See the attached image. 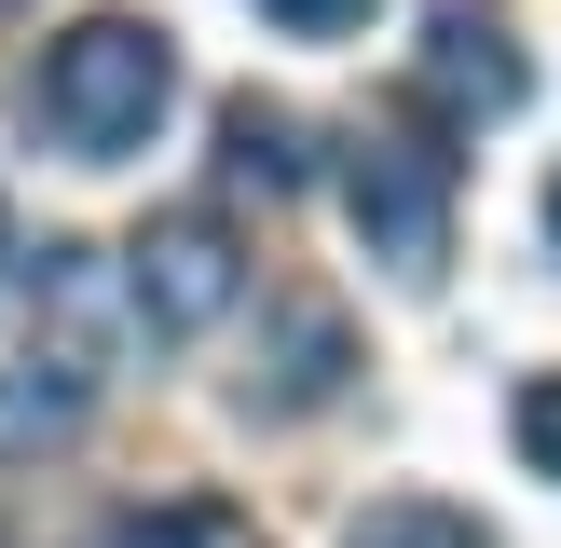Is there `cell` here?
Listing matches in <instances>:
<instances>
[{"instance_id": "13", "label": "cell", "mask_w": 561, "mask_h": 548, "mask_svg": "<svg viewBox=\"0 0 561 548\" xmlns=\"http://www.w3.org/2000/svg\"><path fill=\"white\" fill-rule=\"evenodd\" d=\"M548 247H561V179H548Z\"/></svg>"}, {"instance_id": "5", "label": "cell", "mask_w": 561, "mask_h": 548, "mask_svg": "<svg viewBox=\"0 0 561 548\" xmlns=\"http://www.w3.org/2000/svg\"><path fill=\"white\" fill-rule=\"evenodd\" d=\"M411 96L438 124H507L535 96V55H520L507 0H425V55H411Z\"/></svg>"}, {"instance_id": "9", "label": "cell", "mask_w": 561, "mask_h": 548, "mask_svg": "<svg viewBox=\"0 0 561 548\" xmlns=\"http://www.w3.org/2000/svg\"><path fill=\"white\" fill-rule=\"evenodd\" d=\"M343 548H493L466 507H438V493H383V507H356Z\"/></svg>"}, {"instance_id": "12", "label": "cell", "mask_w": 561, "mask_h": 548, "mask_svg": "<svg viewBox=\"0 0 561 548\" xmlns=\"http://www.w3.org/2000/svg\"><path fill=\"white\" fill-rule=\"evenodd\" d=\"M0 274H14V206H0Z\"/></svg>"}, {"instance_id": "3", "label": "cell", "mask_w": 561, "mask_h": 548, "mask_svg": "<svg viewBox=\"0 0 561 548\" xmlns=\"http://www.w3.org/2000/svg\"><path fill=\"white\" fill-rule=\"evenodd\" d=\"M137 329V288L124 261H96V247H42V288H27V343H42V370H27V411H82L110 384V343Z\"/></svg>"}, {"instance_id": "10", "label": "cell", "mask_w": 561, "mask_h": 548, "mask_svg": "<svg viewBox=\"0 0 561 548\" xmlns=\"http://www.w3.org/2000/svg\"><path fill=\"white\" fill-rule=\"evenodd\" d=\"M507 425H520V466H535V480H561V370H548V384H520Z\"/></svg>"}, {"instance_id": "7", "label": "cell", "mask_w": 561, "mask_h": 548, "mask_svg": "<svg viewBox=\"0 0 561 548\" xmlns=\"http://www.w3.org/2000/svg\"><path fill=\"white\" fill-rule=\"evenodd\" d=\"M219 179H247V192H301V179H316V151H301V110L233 96V110H219Z\"/></svg>"}, {"instance_id": "1", "label": "cell", "mask_w": 561, "mask_h": 548, "mask_svg": "<svg viewBox=\"0 0 561 548\" xmlns=\"http://www.w3.org/2000/svg\"><path fill=\"white\" fill-rule=\"evenodd\" d=\"M164 96H179V42L151 14H82L42 42V137L82 164H124L164 124Z\"/></svg>"}, {"instance_id": "11", "label": "cell", "mask_w": 561, "mask_h": 548, "mask_svg": "<svg viewBox=\"0 0 561 548\" xmlns=\"http://www.w3.org/2000/svg\"><path fill=\"white\" fill-rule=\"evenodd\" d=\"M261 14H274V27H301V42H343L370 0H261Z\"/></svg>"}, {"instance_id": "2", "label": "cell", "mask_w": 561, "mask_h": 548, "mask_svg": "<svg viewBox=\"0 0 561 548\" xmlns=\"http://www.w3.org/2000/svg\"><path fill=\"white\" fill-rule=\"evenodd\" d=\"M343 206H356V247L425 288L453 261V151H438V124H411V110L356 124L343 137Z\"/></svg>"}, {"instance_id": "6", "label": "cell", "mask_w": 561, "mask_h": 548, "mask_svg": "<svg viewBox=\"0 0 561 548\" xmlns=\"http://www.w3.org/2000/svg\"><path fill=\"white\" fill-rule=\"evenodd\" d=\"M343 370H356V329L329 316V301H288V316H274V356L247 370V398L261 411H316V398H343Z\"/></svg>"}, {"instance_id": "8", "label": "cell", "mask_w": 561, "mask_h": 548, "mask_svg": "<svg viewBox=\"0 0 561 548\" xmlns=\"http://www.w3.org/2000/svg\"><path fill=\"white\" fill-rule=\"evenodd\" d=\"M124 548H261V521L219 507V493H164V507L124 521Z\"/></svg>"}, {"instance_id": "4", "label": "cell", "mask_w": 561, "mask_h": 548, "mask_svg": "<svg viewBox=\"0 0 561 548\" xmlns=\"http://www.w3.org/2000/svg\"><path fill=\"white\" fill-rule=\"evenodd\" d=\"M124 288H137V329H151V343H192V329H219L247 301V247H233L219 206H164V219H137Z\"/></svg>"}]
</instances>
